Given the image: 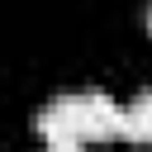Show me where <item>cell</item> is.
<instances>
[{
    "label": "cell",
    "instance_id": "obj_1",
    "mask_svg": "<svg viewBox=\"0 0 152 152\" xmlns=\"http://www.w3.org/2000/svg\"><path fill=\"white\" fill-rule=\"evenodd\" d=\"M124 128V104H114L104 90L57 95L33 114V133L43 142H109Z\"/></svg>",
    "mask_w": 152,
    "mask_h": 152
},
{
    "label": "cell",
    "instance_id": "obj_2",
    "mask_svg": "<svg viewBox=\"0 0 152 152\" xmlns=\"http://www.w3.org/2000/svg\"><path fill=\"white\" fill-rule=\"evenodd\" d=\"M124 142H152V90H138L128 104H124V128H119Z\"/></svg>",
    "mask_w": 152,
    "mask_h": 152
},
{
    "label": "cell",
    "instance_id": "obj_3",
    "mask_svg": "<svg viewBox=\"0 0 152 152\" xmlns=\"http://www.w3.org/2000/svg\"><path fill=\"white\" fill-rule=\"evenodd\" d=\"M43 152H86V142H48Z\"/></svg>",
    "mask_w": 152,
    "mask_h": 152
},
{
    "label": "cell",
    "instance_id": "obj_4",
    "mask_svg": "<svg viewBox=\"0 0 152 152\" xmlns=\"http://www.w3.org/2000/svg\"><path fill=\"white\" fill-rule=\"evenodd\" d=\"M147 33H152V10H147Z\"/></svg>",
    "mask_w": 152,
    "mask_h": 152
}]
</instances>
